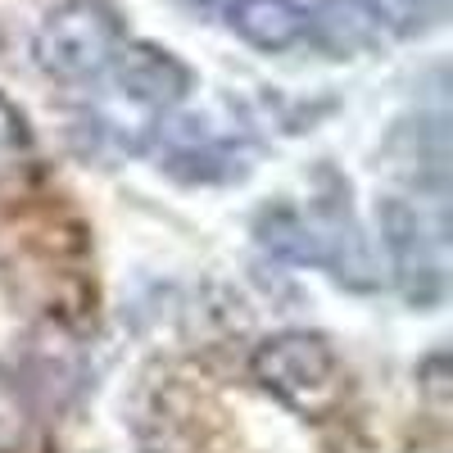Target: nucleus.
<instances>
[{
	"instance_id": "obj_1",
	"label": "nucleus",
	"mask_w": 453,
	"mask_h": 453,
	"mask_svg": "<svg viewBox=\"0 0 453 453\" xmlns=\"http://www.w3.org/2000/svg\"><path fill=\"white\" fill-rule=\"evenodd\" d=\"M123 46V23L109 0H64L36 27V68L55 82H91Z\"/></svg>"
},
{
	"instance_id": "obj_2",
	"label": "nucleus",
	"mask_w": 453,
	"mask_h": 453,
	"mask_svg": "<svg viewBox=\"0 0 453 453\" xmlns=\"http://www.w3.org/2000/svg\"><path fill=\"white\" fill-rule=\"evenodd\" d=\"M254 381L295 412H322L340 399V358L313 331L268 335L250 358Z\"/></svg>"
},
{
	"instance_id": "obj_3",
	"label": "nucleus",
	"mask_w": 453,
	"mask_h": 453,
	"mask_svg": "<svg viewBox=\"0 0 453 453\" xmlns=\"http://www.w3.org/2000/svg\"><path fill=\"white\" fill-rule=\"evenodd\" d=\"M376 232H381V245L390 254L399 295L412 309H435L444 299V263H440V236H431L422 209H412L399 196L376 200Z\"/></svg>"
},
{
	"instance_id": "obj_4",
	"label": "nucleus",
	"mask_w": 453,
	"mask_h": 453,
	"mask_svg": "<svg viewBox=\"0 0 453 453\" xmlns=\"http://www.w3.org/2000/svg\"><path fill=\"white\" fill-rule=\"evenodd\" d=\"M104 73H113V82H119V91L127 100L150 104V109H173L196 91L191 64L155 42H123Z\"/></svg>"
},
{
	"instance_id": "obj_5",
	"label": "nucleus",
	"mask_w": 453,
	"mask_h": 453,
	"mask_svg": "<svg viewBox=\"0 0 453 453\" xmlns=\"http://www.w3.org/2000/svg\"><path fill=\"white\" fill-rule=\"evenodd\" d=\"M226 23L254 50H290L309 27V14L299 10V0H232Z\"/></svg>"
},
{
	"instance_id": "obj_6",
	"label": "nucleus",
	"mask_w": 453,
	"mask_h": 453,
	"mask_svg": "<svg viewBox=\"0 0 453 453\" xmlns=\"http://www.w3.org/2000/svg\"><path fill=\"white\" fill-rule=\"evenodd\" d=\"M254 236L263 250H273L286 263H318V241H313V226L304 213H295L290 204L277 209H263L254 222Z\"/></svg>"
},
{
	"instance_id": "obj_7",
	"label": "nucleus",
	"mask_w": 453,
	"mask_h": 453,
	"mask_svg": "<svg viewBox=\"0 0 453 453\" xmlns=\"http://www.w3.org/2000/svg\"><path fill=\"white\" fill-rule=\"evenodd\" d=\"M363 10L376 27L395 36H418L435 19V0H363Z\"/></svg>"
},
{
	"instance_id": "obj_8",
	"label": "nucleus",
	"mask_w": 453,
	"mask_h": 453,
	"mask_svg": "<svg viewBox=\"0 0 453 453\" xmlns=\"http://www.w3.org/2000/svg\"><path fill=\"white\" fill-rule=\"evenodd\" d=\"M418 395L426 399V408L435 412V418H444L449 412V399H453V386H449V354L435 349L418 363Z\"/></svg>"
},
{
	"instance_id": "obj_9",
	"label": "nucleus",
	"mask_w": 453,
	"mask_h": 453,
	"mask_svg": "<svg viewBox=\"0 0 453 453\" xmlns=\"http://www.w3.org/2000/svg\"><path fill=\"white\" fill-rule=\"evenodd\" d=\"M27 150H32V127H27V119H23V113H19L5 96H0V168L19 164Z\"/></svg>"
},
{
	"instance_id": "obj_10",
	"label": "nucleus",
	"mask_w": 453,
	"mask_h": 453,
	"mask_svg": "<svg viewBox=\"0 0 453 453\" xmlns=\"http://www.w3.org/2000/svg\"><path fill=\"white\" fill-rule=\"evenodd\" d=\"M27 435V412H23V399L19 390L0 376V453H19Z\"/></svg>"
}]
</instances>
